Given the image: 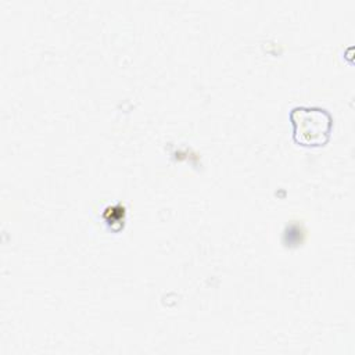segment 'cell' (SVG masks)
I'll return each mask as SVG.
<instances>
[{
    "label": "cell",
    "mask_w": 355,
    "mask_h": 355,
    "mask_svg": "<svg viewBox=\"0 0 355 355\" xmlns=\"http://www.w3.org/2000/svg\"><path fill=\"white\" fill-rule=\"evenodd\" d=\"M288 116L293 123V139L297 144L320 147L329 141L333 116L326 108L297 105L291 108Z\"/></svg>",
    "instance_id": "obj_1"
}]
</instances>
